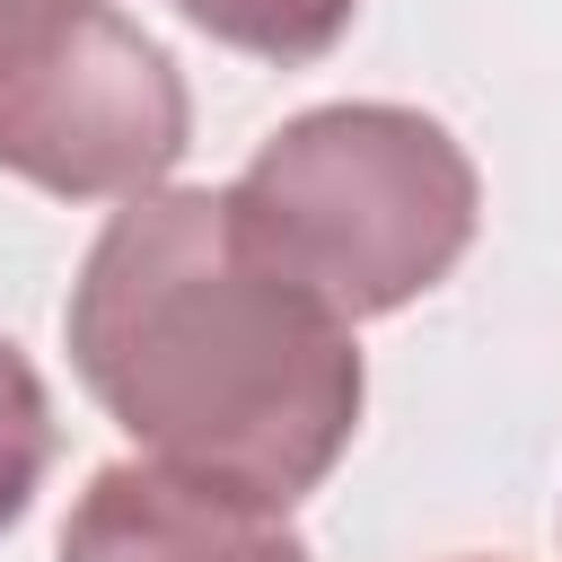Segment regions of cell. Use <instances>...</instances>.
<instances>
[{"label": "cell", "mask_w": 562, "mask_h": 562, "mask_svg": "<svg viewBox=\"0 0 562 562\" xmlns=\"http://www.w3.org/2000/svg\"><path fill=\"white\" fill-rule=\"evenodd\" d=\"M176 9H184L211 44L299 70V61H316V53L342 44V26H351L360 0H176Z\"/></svg>", "instance_id": "5"}, {"label": "cell", "mask_w": 562, "mask_h": 562, "mask_svg": "<svg viewBox=\"0 0 562 562\" xmlns=\"http://www.w3.org/2000/svg\"><path fill=\"white\" fill-rule=\"evenodd\" d=\"M193 140V97L114 0H0V176L61 202L158 193Z\"/></svg>", "instance_id": "3"}, {"label": "cell", "mask_w": 562, "mask_h": 562, "mask_svg": "<svg viewBox=\"0 0 562 562\" xmlns=\"http://www.w3.org/2000/svg\"><path fill=\"white\" fill-rule=\"evenodd\" d=\"M61 562H307L290 509L211 492L149 457L97 465L61 518Z\"/></svg>", "instance_id": "4"}, {"label": "cell", "mask_w": 562, "mask_h": 562, "mask_svg": "<svg viewBox=\"0 0 562 562\" xmlns=\"http://www.w3.org/2000/svg\"><path fill=\"white\" fill-rule=\"evenodd\" d=\"M61 334L79 386L149 465L263 509L307 501L360 430L351 325L263 263L211 184L132 193L97 228Z\"/></svg>", "instance_id": "1"}, {"label": "cell", "mask_w": 562, "mask_h": 562, "mask_svg": "<svg viewBox=\"0 0 562 562\" xmlns=\"http://www.w3.org/2000/svg\"><path fill=\"white\" fill-rule=\"evenodd\" d=\"M474 158L422 105H307L228 184L237 237L342 325L413 307L474 246Z\"/></svg>", "instance_id": "2"}, {"label": "cell", "mask_w": 562, "mask_h": 562, "mask_svg": "<svg viewBox=\"0 0 562 562\" xmlns=\"http://www.w3.org/2000/svg\"><path fill=\"white\" fill-rule=\"evenodd\" d=\"M44 465H53V395H44L35 360L0 334V536L26 518Z\"/></svg>", "instance_id": "6"}]
</instances>
